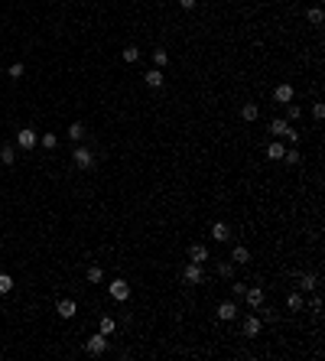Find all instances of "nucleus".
<instances>
[{"instance_id":"1","label":"nucleus","mask_w":325,"mask_h":361,"mask_svg":"<svg viewBox=\"0 0 325 361\" xmlns=\"http://www.w3.org/2000/svg\"><path fill=\"white\" fill-rule=\"evenodd\" d=\"M72 163L78 166V169H94V163H98V157H94L88 147H75L72 150Z\"/></svg>"},{"instance_id":"2","label":"nucleus","mask_w":325,"mask_h":361,"mask_svg":"<svg viewBox=\"0 0 325 361\" xmlns=\"http://www.w3.org/2000/svg\"><path fill=\"white\" fill-rule=\"evenodd\" d=\"M36 143H39L36 127H23V130H16V147H20V150H26V153H30Z\"/></svg>"},{"instance_id":"3","label":"nucleus","mask_w":325,"mask_h":361,"mask_svg":"<svg viewBox=\"0 0 325 361\" xmlns=\"http://www.w3.org/2000/svg\"><path fill=\"white\" fill-rule=\"evenodd\" d=\"M108 293H111V299L124 303V299H130V283H127V280H111Z\"/></svg>"},{"instance_id":"4","label":"nucleus","mask_w":325,"mask_h":361,"mask_svg":"<svg viewBox=\"0 0 325 361\" xmlns=\"http://www.w3.org/2000/svg\"><path fill=\"white\" fill-rule=\"evenodd\" d=\"M85 352H88V355H104V352H108V335H104V332L91 335V338L85 342Z\"/></svg>"},{"instance_id":"5","label":"nucleus","mask_w":325,"mask_h":361,"mask_svg":"<svg viewBox=\"0 0 325 361\" xmlns=\"http://www.w3.org/2000/svg\"><path fill=\"white\" fill-rule=\"evenodd\" d=\"M241 329H244V335L247 338H257L260 335V329H263V322H260V316H244V322H241Z\"/></svg>"},{"instance_id":"6","label":"nucleus","mask_w":325,"mask_h":361,"mask_svg":"<svg viewBox=\"0 0 325 361\" xmlns=\"http://www.w3.org/2000/svg\"><path fill=\"white\" fill-rule=\"evenodd\" d=\"M293 85H289V81H280V85L277 88H273V101H277V104H289V101H293Z\"/></svg>"},{"instance_id":"7","label":"nucleus","mask_w":325,"mask_h":361,"mask_svg":"<svg viewBox=\"0 0 325 361\" xmlns=\"http://www.w3.org/2000/svg\"><path fill=\"white\" fill-rule=\"evenodd\" d=\"M244 299H247V306L257 313V309L263 306V299H267V296H263V290H260V286H247V290H244Z\"/></svg>"},{"instance_id":"8","label":"nucleus","mask_w":325,"mask_h":361,"mask_svg":"<svg viewBox=\"0 0 325 361\" xmlns=\"http://www.w3.org/2000/svg\"><path fill=\"white\" fill-rule=\"evenodd\" d=\"M182 277H186V283H192V286H199L202 277H205V270H202V264H195V260H189V267L182 270Z\"/></svg>"},{"instance_id":"9","label":"nucleus","mask_w":325,"mask_h":361,"mask_svg":"<svg viewBox=\"0 0 325 361\" xmlns=\"http://www.w3.org/2000/svg\"><path fill=\"white\" fill-rule=\"evenodd\" d=\"M215 316H218L221 322H231V319H238V303H228V299H225V303H218Z\"/></svg>"},{"instance_id":"10","label":"nucleus","mask_w":325,"mask_h":361,"mask_svg":"<svg viewBox=\"0 0 325 361\" xmlns=\"http://www.w3.org/2000/svg\"><path fill=\"white\" fill-rule=\"evenodd\" d=\"M55 313H59V319H75V313H78L75 299H59V306H55Z\"/></svg>"},{"instance_id":"11","label":"nucleus","mask_w":325,"mask_h":361,"mask_svg":"<svg viewBox=\"0 0 325 361\" xmlns=\"http://www.w3.org/2000/svg\"><path fill=\"white\" fill-rule=\"evenodd\" d=\"M211 238H215L218 244H225L228 238H231V228H228L225 221H215V225H211Z\"/></svg>"},{"instance_id":"12","label":"nucleus","mask_w":325,"mask_h":361,"mask_svg":"<svg viewBox=\"0 0 325 361\" xmlns=\"http://www.w3.org/2000/svg\"><path fill=\"white\" fill-rule=\"evenodd\" d=\"M189 260L205 264V260H208V247H205V244H192V247H189Z\"/></svg>"},{"instance_id":"13","label":"nucleus","mask_w":325,"mask_h":361,"mask_svg":"<svg viewBox=\"0 0 325 361\" xmlns=\"http://www.w3.org/2000/svg\"><path fill=\"white\" fill-rule=\"evenodd\" d=\"M283 153H286V147H283L280 140H273L270 147H267V160H273V163H280V160H283Z\"/></svg>"},{"instance_id":"14","label":"nucleus","mask_w":325,"mask_h":361,"mask_svg":"<svg viewBox=\"0 0 325 361\" xmlns=\"http://www.w3.org/2000/svg\"><path fill=\"white\" fill-rule=\"evenodd\" d=\"M247 260H250V251L244 247V244H238V247L231 251V264H247Z\"/></svg>"},{"instance_id":"15","label":"nucleus","mask_w":325,"mask_h":361,"mask_svg":"<svg viewBox=\"0 0 325 361\" xmlns=\"http://www.w3.org/2000/svg\"><path fill=\"white\" fill-rule=\"evenodd\" d=\"M302 306H306V299H302V293H289V296H286V309H289V313H299Z\"/></svg>"},{"instance_id":"16","label":"nucleus","mask_w":325,"mask_h":361,"mask_svg":"<svg viewBox=\"0 0 325 361\" xmlns=\"http://www.w3.org/2000/svg\"><path fill=\"white\" fill-rule=\"evenodd\" d=\"M286 130H289V120H270V134L273 137H277V140H280V137H286Z\"/></svg>"},{"instance_id":"17","label":"nucleus","mask_w":325,"mask_h":361,"mask_svg":"<svg viewBox=\"0 0 325 361\" xmlns=\"http://www.w3.org/2000/svg\"><path fill=\"white\" fill-rule=\"evenodd\" d=\"M143 79H147V85H150V88H162V81H166V79H162V72H160V69H150L147 75H143Z\"/></svg>"},{"instance_id":"18","label":"nucleus","mask_w":325,"mask_h":361,"mask_svg":"<svg viewBox=\"0 0 325 361\" xmlns=\"http://www.w3.org/2000/svg\"><path fill=\"white\" fill-rule=\"evenodd\" d=\"M306 20H309L312 26H322V20H325L322 7H309V10H306Z\"/></svg>"},{"instance_id":"19","label":"nucleus","mask_w":325,"mask_h":361,"mask_svg":"<svg viewBox=\"0 0 325 361\" xmlns=\"http://www.w3.org/2000/svg\"><path fill=\"white\" fill-rule=\"evenodd\" d=\"M257 114H260V111H257V104H254V101H250V104H244V108H241V118L247 120V124H254V120H257Z\"/></svg>"},{"instance_id":"20","label":"nucleus","mask_w":325,"mask_h":361,"mask_svg":"<svg viewBox=\"0 0 325 361\" xmlns=\"http://www.w3.org/2000/svg\"><path fill=\"white\" fill-rule=\"evenodd\" d=\"M0 163H3V166H13V163H16V150L10 147V143L0 150Z\"/></svg>"},{"instance_id":"21","label":"nucleus","mask_w":325,"mask_h":361,"mask_svg":"<svg viewBox=\"0 0 325 361\" xmlns=\"http://www.w3.org/2000/svg\"><path fill=\"white\" fill-rule=\"evenodd\" d=\"M299 286H302V290H309V293H312V290L319 286V277H316V274H302V277H299Z\"/></svg>"},{"instance_id":"22","label":"nucleus","mask_w":325,"mask_h":361,"mask_svg":"<svg viewBox=\"0 0 325 361\" xmlns=\"http://www.w3.org/2000/svg\"><path fill=\"white\" fill-rule=\"evenodd\" d=\"M218 277H228V280H231V277H234V264H231V260H218Z\"/></svg>"},{"instance_id":"23","label":"nucleus","mask_w":325,"mask_h":361,"mask_svg":"<svg viewBox=\"0 0 325 361\" xmlns=\"http://www.w3.org/2000/svg\"><path fill=\"white\" fill-rule=\"evenodd\" d=\"M81 137H85V124H81V120H75V124L69 127V140H81Z\"/></svg>"},{"instance_id":"24","label":"nucleus","mask_w":325,"mask_h":361,"mask_svg":"<svg viewBox=\"0 0 325 361\" xmlns=\"http://www.w3.org/2000/svg\"><path fill=\"white\" fill-rule=\"evenodd\" d=\"M10 290H13V277H10V274H0V296H7Z\"/></svg>"},{"instance_id":"25","label":"nucleus","mask_w":325,"mask_h":361,"mask_svg":"<svg viewBox=\"0 0 325 361\" xmlns=\"http://www.w3.org/2000/svg\"><path fill=\"white\" fill-rule=\"evenodd\" d=\"M117 329V322H114V316H101V332L104 335H111V332Z\"/></svg>"},{"instance_id":"26","label":"nucleus","mask_w":325,"mask_h":361,"mask_svg":"<svg viewBox=\"0 0 325 361\" xmlns=\"http://www.w3.org/2000/svg\"><path fill=\"white\" fill-rule=\"evenodd\" d=\"M39 143H42V150H55V147H59V137H55V134H42V137H39Z\"/></svg>"},{"instance_id":"27","label":"nucleus","mask_w":325,"mask_h":361,"mask_svg":"<svg viewBox=\"0 0 325 361\" xmlns=\"http://www.w3.org/2000/svg\"><path fill=\"white\" fill-rule=\"evenodd\" d=\"M153 62H156V69H162V65L169 62V52L166 49H153Z\"/></svg>"},{"instance_id":"28","label":"nucleus","mask_w":325,"mask_h":361,"mask_svg":"<svg viewBox=\"0 0 325 361\" xmlns=\"http://www.w3.org/2000/svg\"><path fill=\"white\" fill-rule=\"evenodd\" d=\"M104 280V270L98 267V264H94V267H88V283H101Z\"/></svg>"},{"instance_id":"29","label":"nucleus","mask_w":325,"mask_h":361,"mask_svg":"<svg viewBox=\"0 0 325 361\" xmlns=\"http://www.w3.org/2000/svg\"><path fill=\"white\" fill-rule=\"evenodd\" d=\"M299 118H302V108L289 101V104H286V120H299Z\"/></svg>"},{"instance_id":"30","label":"nucleus","mask_w":325,"mask_h":361,"mask_svg":"<svg viewBox=\"0 0 325 361\" xmlns=\"http://www.w3.org/2000/svg\"><path fill=\"white\" fill-rule=\"evenodd\" d=\"M283 160H286L289 166H299V163H302V157H299V150H286V153H283Z\"/></svg>"},{"instance_id":"31","label":"nucleus","mask_w":325,"mask_h":361,"mask_svg":"<svg viewBox=\"0 0 325 361\" xmlns=\"http://www.w3.org/2000/svg\"><path fill=\"white\" fill-rule=\"evenodd\" d=\"M137 59H140V49H137V46H127V49H124V62H130V65H133Z\"/></svg>"},{"instance_id":"32","label":"nucleus","mask_w":325,"mask_h":361,"mask_svg":"<svg viewBox=\"0 0 325 361\" xmlns=\"http://www.w3.org/2000/svg\"><path fill=\"white\" fill-rule=\"evenodd\" d=\"M23 62H13V65H10V69H7V75H10V79H23Z\"/></svg>"},{"instance_id":"33","label":"nucleus","mask_w":325,"mask_h":361,"mask_svg":"<svg viewBox=\"0 0 325 361\" xmlns=\"http://www.w3.org/2000/svg\"><path fill=\"white\" fill-rule=\"evenodd\" d=\"M312 114H316V118L322 120V118H325V104H322V101H316V104H312Z\"/></svg>"},{"instance_id":"34","label":"nucleus","mask_w":325,"mask_h":361,"mask_svg":"<svg viewBox=\"0 0 325 361\" xmlns=\"http://www.w3.org/2000/svg\"><path fill=\"white\" fill-rule=\"evenodd\" d=\"M312 316H319V313H322V299H319V296H312Z\"/></svg>"},{"instance_id":"35","label":"nucleus","mask_w":325,"mask_h":361,"mask_svg":"<svg viewBox=\"0 0 325 361\" xmlns=\"http://www.w3.org/2000/svg\"><path fill=\"white\" fill-rule=\"evenodd\" d=\"M231 290H234V296H244V290H247V283H234Z\"/></svg>"},{"instance_id":"36","label":"nucleus","mask_w":325,"mask_h":361,"mask_svg":"<svg viewBox=\"0 0 325 361\" xmlns=\"http://www.w3.org/2000/svg\"><path fill=\"white\" fill-rule=\"evenodd\" d=\"M195 3H199V0H179V7H182V10H195Z\"/></svg>"}]
</instances>
